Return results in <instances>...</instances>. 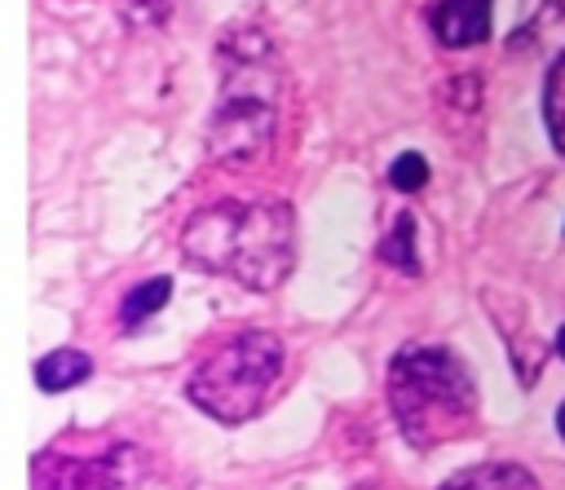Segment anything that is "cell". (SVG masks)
<instances>
[{"mask_svg":"<svg viewBox=\"0 0 565 490\" xmlns=\"http://www.w3.org/2000/svg\"><path fill=\"white\" fill-rule=\"evenodd\" d=\"M137 468L141 455L124 437L71 428L31 455V490H124Z\"/></svg>","mask_w":565,"mask_h":490,"instance_id":"obj_4","label":"cell"},{"mask_svg":"<svg viewBox=\"0 0 565 490\" xmlns=\"http://www.w3.org/2000/svg\"><path fill=\"white\" fill-rule=\"evenodd\" d=\"M543 124H547L556 155H565V49L552 57L547 79H543Z\"/></svg>","mask_w":565,"mask_h":490,"instance_id":"obj_10","label":"cell"},{"mask_svg":"<svg viewBox=\"0 0 565 490\" xmlns=\"http://www.w3.org/2000/svg\"><path fill=\"white\" fill-rule=\"evenodd\" d=\"M441 490H539V481L521 464L494 459V464H472V468L455 472Z\"/></svg>","mask_w":565,"mask_h":490,"instance_id":"obj_7","label":"cell"},{"mask_svg":"<svg viewBox=\"0 0 565 490\" xmlns=\"http://www.w3.org/2000/svg\"><path fill=\"white\" fill-rule=\"evenodd\" d=\"M380 260L402 269V274H419V256H415V212H397L393 230L380 243Z\"/></svg>","mask_w":565,"mask_h":490,"instance_id":"obj_11","label":"cell"},{"mask_svg":"<svg viewBox=\"0 0 565 490\" xmlns=\"http://www.w3.org/2000/svg\"><path fill=\"white\" fill-rule=\"evenodd\" d=\"M556 353L565 358V322H561V331H556Z\"/></svg>","mask_w":565,"mask_h":490,"instance_id":"obj_14","label":"cell"},{"mask_svg":"<svg viewBox=\"0 0 565 490\" xmlns=\"http://www.w3.org/2000/svg\"><path fill=\"white\" fill-rule=\"evenodd\" d=\"M93 375V358L84 349H53L35 362V384L40 393H66Z\"/></svg>","mask_w":565,"mask_h":490,"instance_id":"obj_8","label":"cell"},{"mask_svg":"<svg viewBox=\"0 0 565 490\" xmlns=\"http://www.w3.org/2000/svg\"><path fill=\"white\" fill-rule=\"evenodd\" d=\"M282 366L287 349L274 331H238L194 366L185 393L216 424H247L265 406Z\"/></svg>","mask_w":565,"mask_h":490,"instance_id":"obj_3","label":"cell"},{"mask_svg":"<svg viewBox=\"0 0 565 490\" xmlns=\"http://www.w3.org/2000/svg\"><path fill=\"white\" fill-rule=\"evenodd\" d=\"M274 128H278L274 93L260 88L256 75L243 88L234 79H225L221 106L212 110V124H207V150L225 168H252V163H260L269 155Z\"/></svg>","mask_w":565,"mask_h":490,"instance_id":"obj_5","label":"cell"},{"mask_svg":"<svg viewBox=\"0 0 565 490\" xmlns=\"http://www.w3.org/2000/svg\"><path fill=\"white\" fill-rule=\"evenodd\" d=\"M388 411L415 450L463 437L477 424L472 371L446 344H402L384 371Z\"/></svg>","mask_w":565,"mask_h":490,"instance_id":"obj_2","label":"cell"},{"mask_svg":"<svg viewBox=\"0 0 565 490\" xmlns=\"http://www.w3.org/2000/svg\"><path fill=\"white\" fill-rule=\"evenodd\" d=\"M428 31L446 49L490 40V0H428Z\"/></svg>","mask_w":565,"mask_h":490,"instance_id":"obj_6","label":"cell"},{"mask_svg":"<svg viewBox=\"0 0 565 490\" xmlns=\"http://www.w3.org/2000/svg\"><path fill=\"white\" fill-rule=\"evenodd\" d=\"M353 490H384V486H375V481H362V486H353Z\"/></svg>","mask_w":565,"mask_h":490,"instance_id":"obj_15","label":"cell"},{"mask_svg":"<svg viewBox=\"0 0 565 490\" xmlns=\"http://www.w3.org/2000/svg\"><path fill=\"white\" fill-rule=\"evenodd\" d=\"M388 185L402 190V194H415L428 185V159L419 150H402L393 163H388Z\"/></svg>","mask_w":565,"mask_h":490,"instance_id":"obj_12","label":"cell"},{"mask_svg":"<svg viewBox=\"0 0 565 490\" xmlns=\"http://www.w3.org/2000/svg\"><path fill=\"white\" fill-rule=\"evenodd\" d=\"M168 296H172V278H168V274H159V278H146V283L128 287V296H124V305H119V322L132 331L137 322L154 318V313L168 305Z\"/></svg>","mask_w":565,"mask_h":490,"instance_id":"obj_9","label":"cell"},{"mask_svg":"<svg viewBox=\"0 0 565 490\" xmlns=\"http://www.w3.org/2000/svg\"><path fill=\"white\" fill-rule=\"evenodd\" d=\"M181 252L194 269L234 278L247 291H274L296 260V221L287 203L221 199L181 225Z\"/></svg>","mask_w":565,"mask_h":490,"instance_id":"obj_1","label":"cell"},{"mask_svg":"<svg viewBox=\"0 0 565 490\" xmlns=\"http://www.w3.org/2000/svg\"><path fill=\"white\" fill-rule=\"evenodd\" d=\"M556 433H561V437H565V402H561V406H556Z\"/></svg>","mask_w":565,"mask_h":490,"instance_id":"obj_13","label":"cell"}]
</instances>
